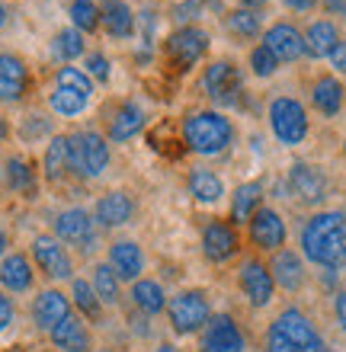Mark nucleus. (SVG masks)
Returning a JSON list of instances; mask_svg holds the SVG:
<instances>
[{"label": "nucleus", "mask_w": 346, "mask_h": 352, "mask_svg": "<svg viewBox=\"0 0 346 352\" xmlns=\"http://www.w3.org/2000/svg\"><path fill=\"white\" fill-rule=\"evenodd\" d=\"M301 256L321 269H340L346 263V214L337 208L314 212L301 228Z\"/></svg>", "instance_id": "nucleus-1"}, {"label": "nucleus", "mask_w": 346, "mask_h": 352, "mask_svg": "<svg viewBox=\"0 0 346 352\" xmlns=\"http://www.w3.org/2000/svg\"><path fill=\"white\" fill-rule=\"evenodd\" d=\"M180 135H183L186 151H193L199 157H218V154H225L231 148L234 122L218 109H196L183 119Z\"/></svg>", "instance_id": "nucleus-2"}, {"label": "nucleus", "mask_w": 346, "mask_h": 352, "mask_svg": "<svg viewBox=\"0 0 346 352\" xmlns=\"http://www.w3.org/2000/svg\"><path fill=\"white\" fill-rule=\"evenodd\" d=\"M67 148H71V173L80 179H96L109 167V141L106 135L94 129H80L74 135H67Z\"/></svg>", "instance_id": "nucleus-3"}, {"label": "nucleus", "mask_w": 346, "mask_h": 352, "mask_svg": "<svg viewBox=\"0 0 346 352\" xmlns=\"http://www.w3.org/2000/svg\"><path fill=\"white\" fill-rule=\"evenodd\" d=\"M167 320L177 336H196L212 320V301L202 288H186L167 301Z\"/></svg>", "instance_id": "nucleus-4"}, {"label": "nucleus", "mask_w": 346, "mask_h": 352, "mask_svg": "<svg viewBox=\"0 0 346 352\" xmlns=\"http://www.w3.org/2000/svg\"><path fill=\"white\" fill-rule=\"evenodd\" d=\"M266 116H270V129L276 135V141L285 144V148H295V144H301V141L308 138V131H311L308 109L295 96H276V100H270Z\"/></svg>", "instance_id": "nucleus-5"}, {"label": "nucleus", "mask_w": 346, "mask_h": 352, "mask_svg": "<svg viewBox=\"0 0 346 352\" xmlns=\"http://www.w3.org/2000/svg\"><path fill=\"white\" fill-rule=\"evenodd\" d=\"M208 45H212L208 32L193 23V26H177L170 32L167 42H164V55H167V61L177 65V71H189V67H196L206 58Z\"/></svg>", "instance_id": "nucleus-6"}, {"label": "nucleus", "mask_w": 346, "mask_h": 352, "mask_svg": "<svg viewBox=\"0 0 346 352\" xmlns=\"http://www.w3.org/2000/svg\"><path fill=\"white\" fill-rule=\"evenodd\" d=\"M32 263L52 282H67L74 278V260L55 234H36L32 237Z\"/></svg>", "instance_id": "nucleus-7"}, {"label": "nucleus", "mask_w": 346, "mask_h": 352, "mask_svg": "<svg viewBox=\"0 0 346 352\" xmlns=\"http://www.w3.org/2000/svg\"><path fill=\"white\" fill-rule=\"evenodd\" d=\"M272 327H276L292 346H299V352H334L327 343H324V336L318 333L314 320H311L305 311H299V307L279 311V317L272 320Z\"/></svg>", "instance_id": "nucleus-8"}, {"label": "nucleus", "mask_w": 346, "mask_h": 352, "mask_svg": "<svg viewBox=\"0 0 346 352\" xmlns=\"http://www.w3.org/2000/svg\"><path fill=\"white\" fill-rule=\"evenodd\" d=\"M247 237L260 253H279L289 241V228H285V218H282L272 205H260L253 218L247 221Z\"/></svg>", "instance_id": "nucleus-9"}, {"label": "nucleus", "mask_w": 346, "mask_h": 352, "mask_svg": "<svg viewBox=\"0 0 346 352\" xmlns=\"http://www.w3.org/2000/svg\"><path fill=\"white\" fill-rule=\"evenodd\" d=\"M237 288H241V295L247 298V305L257 307V311L270 305L272 295H276L272 272L260 256H247V260H241V266H237Z\"/></svg>", "instance_id": "nucleus-10"}, {"label": "nucleus", "mask_w": 346, "mask_h": 352, "mask_svg": "<svg viewBox=\"0 0 346 352\" xmlns=\"http://www.w3.org/2000/svg\"><path fill=\"white\" fill-rule=\"evenodd\" d=\"M55 237L61 243H71L80 253H90L96 243V221L94 214L74 205V208H65V212L55 214Z\"/></svg>", "instance_id": "nucleus-11"}, {"label": "nucleus", "mask_w": 346, "mask_h": 352, "mask_svg": "<svg viewBox=\"0 0 346 352\" xmlns=\"http://www.w3.org/2000/svg\"><path fill=\"white\" fill-rule=\"evenodd\" d=\"M289 192L299 205L314 208V205H321L327 199L330 179L321 167H314L308 160H299V164H292V170H289Z\"/></svg>", "instance_id": "nucleus-12"}, {"label": "nucleus", "mask_w": 346, "mask_h": 352, "mask_svg": "<svg viewBox=\"0 0 346 352\" xmlns=\"http://www.w3.org/2000/svg\"><path fill=\"white\" fill-rule=\"evenodd\" d=\"M241 250V237L228 218H208L202 228V256L212 266H225L228 260H234Z\"/></svg>", "instance_id": "nucleus-13"}, {"label": "nucleus", "mask_w": 346, "mask_h": 352, "mask_svg": "<svg viewBox=\"0 0 346 352\" xmlns=\"http://www.w3.org/2000/svg\"><path fill=\"white\" fill-rule=\"evenodd\" d=\"M241 87H244L241 67L234 65V61H228V58H218V61H212V65L202 71V90H206V96L221 102V106L237 102Z\"/></svg>", "instance_id": "nucleus-14"}, {"label": "nucleus", "mask_w": 346, "mask_h": 352, "mask_svg": "<svg viewBox=\"0 0 346 352\" xmlns=\"http://www.w3.org/2000/svg\"><path fill=\"white\" fill-rule=\"evenodd\" d=\"M247 349V336L237 327L231 314H212V320L202 330V346L199 352H244Z\"/></svg>", "instance_id": "nucleus-15"}, {"label": "nucleus", "mask_w": 346, "mask_h": 352, "mask_svg": "<svg viewBox=\"0 0 346 352\" xmlns=\"http://www.w3.org/2000/svg\"><path fill=\"white\" fill-rule=\"evenodd\" d=\"M32 87L29 65L13 52H0V102H19Z\"/></svg>", "instance_id": "nucleus-16"}, {"label": "nucleus", "mask_w": 346, "mask_h": 352, "mask_svg": "<svg viewBox=\"0 0 346 352\" xmlns=\"http://www.w3.org/2000/svg\"><path fill=\"white\" fill-rule=\"evenodd\" d=\"M263 45L270 48L279 65H292V61L305 58V36L292 23H272L263 32Z\"/></svg>", "instance_id": "nucleus-17"}, {"label": "nucleus", "mask_w": 346, "mask_h": 352, "mask_svg": "<svg viewBox=\"0 0 346 352\" xmlns=\"http://www.w3.org/2000/svg\"><path fill=\"white\" fill-rule=\"evenodd\" d=\"M65 317H71V298L58 288H45L39 292L36 301H32V324L42 330V333H52Z\"/></svg>", "instance_id": "nucleus-18"}, {"label": "nucleus", "mask_w": 346, "mask_h": 352, "mask_svg": "<svg viewBox=\"0 0 346 352\" xmlns=\"http://www.w3.org/2000/svg\"><path fill=\"white\" fill-rule=\"evenodd\" d=\"M135 218V199H131L125 189H113V192H106L96 199L94 205V221L100 228H122V224H129Z\"/></svg>", "instance_id": "nucleus-19"}, {"label": "nucleus", "mask_w": 346, "mask_h": 352, "mask_svg": "<svg viewBox=\"0 0 346 352\" xmlns=\"http://www.w3.org/2000/svg\"><path fill=\"white\" fill-rule=\"evenodd\" d=\"M144 109H141L135 100H125L119 102V109L109 116V129H106V141H113V144H122V141H131L135 135H141L144 129Z\"/></svg>", "instance_id": "nucleus-20"}, {"label": "nucleus", "mask_w": 346, "mask_h": 352, "mask_svg": "<svg viewBox=\"0 0 346 352\" xmlns=\"http://www.w3.org/2000/svg\"><path fill=\"white\" fill-rule=\"evenodd\" d=\"M109 266L119 282H138L144 272V250L135 241H113L109 243Z\"/></svg>", "instance_id": "nucleus-21"}, {"label": "nucleus", "mask_w": 346, "mask_h": 352, "mask_svg": "<svg viewBox=\"0 0 346 352\" xmlns=\"http://www.w3.org/2000/svg\"><path fill=\"white\" fill-rule=\"evenodd\" d=\"M272 282L282 288V292H301L305 288V260H301L295 250H289V247H282L279 253H272Z\"/></svg>", "instance_id": "nucleus-22"}, {"label": "nucleus", "mask_w": 346, "mask_h": 352, "mask_svg": "<svg viewBox=\"0 0 346 352\" xmlns=\"http://www.w3.org/2000/svg\"><path fill=\"white\" fill-rule=\"evenodd\" d=\"M48 340H52V346H55L58 352H90V346H94V336H90V327L84 324V317H65L61 324L48 333Z\"/></svg>", "instance_id": "nucleus-23"}, {"label": "nucleus", "mask_w": 346, "mask_h": 352, "mask_svg": "<svg viewBox=\"0 0 346 352\" xmlns=\"http://www.w3.org/2000/svg\"><path fill=\"white\" fill-rule=\"evenodd\" d=\"M36 282V272H32V260L26 253H7L0 260V285L7 288L10 295H23L29 292Z\"/></svg>", "instance_id": "nucleus-24"}, {"label": "nucleus", "mask_w": 346, "mask_h": 352, "mask_svg": "<svg viewBox=\"0 0 346 352\" xmlns=\"http://www.w3.org/2000/svg\"><path fill=\"white\" fill-rule=\"evenodd\" d=\"M135 10L125 3V0H103L100 3V26L106 29L109 38H131L135 36Z\"/></svg>", "instance_id": "nucleus-25"}, {"label": "nucleus", "mask_w": 346, "mask_h": 352, "mask_svg": "<svg viewBox=\"0 0 346 352\" xmlns=\"http://www.w3.org/2000/svg\"><path fill=\"white\" fill-rule=\"evenodd\" d=\"M343 102H346V87L340 84L337 77L334 74L314 77V84H311V106H314L321 116H327V119L340 116Z\"/></svg>", "instance_id": "nucleus-26"}, {"label": "nucleus", "mask_w": 346, "mask_h": 352, "mask_svg": "<svg viewBox=\"0 0 346 352\" xmlns=\"http://www.w3.org/2000/svg\"><path fill=\"white\" fill-rule=\"evenodd\" d=\"M301 36H305V55L308 58H330V52L340 42V29L334 19H314Z\"/></svg>", "instance_id": "nucleus-27"}, {"label": "nucleus", "mask_w": 346, "mask_h": 352, "mask_svg": "<svg viewBox=\"0 0 346 352\" xmlns=\"http://www.w3.org/2000/svg\"><path fill=\"white\" fill-rule=\"evenodd\" d=\"M186 186H189V195L202 205H215L225 195V183H221V176L212 167H193L186 173Z\"/></svg>", "instance_id": "nucleus-28"}, {"label": "nucleus", "mask_w": 346, "mask_h": 352, "mask_svg": "<svg viewBox=\"0 0 346 352\" xmlns=\"http://www.w3.org/2000/svg\"><path fill=\"white\" fill-rule=\"evenodd\" d=\"M260 205H263V183L260 179L241 183L231 195V214H228V221H231L234 228H237V224H247Z\"/></svg>", "instance_id": "nucleus-29"}, {"label": "nucleus", "mask_w": 346, "mask_h": 352, "mask_svg": "<svg viewBox=\"0 0 346 352\" xmlns=\"http://www.w3.org/2000/svg\"><path fill=\"white\" fill-rule=\"evenodd\" d=\"M129 298H131V305H135V311L144 317H154V314H160V311H167V292H164V285L154 282V278L131 282Z\"/></svg>", "instance_id": "nucleus-30"}, {"label": "nucleus", "mask_w": 346, "mask_h": 352, "mask_svg": "<svg viewBox=\"0 0 346 352\" xmlns=\"http://www.w3.org/2000/svg\"><path fill=\"white\" fill-rule=\"evenodd\" d=\"M71 173V148H67V135H55L48 141L45 154H42V176L48 183H61Z\"/></svg>", "instance_id": "nucleus-31"}, {"label": "nucleus", "mask_w": 346, "mask_h": 352, "mask_svg": "<svg viewBox=\"0 0 346 352\" xmlns=\"http://www.w3.org/2000/svg\"><path fill=\"white\" fill-rule=\"evenodd\" d=\"M3 176H7V189L17 195H26V199H36V170L26 157H7V167H3Z\"/></svg>", "instance_id": "nucleus-32"}, {"label": "nucleus", "mask_w": 346, "mask_h": 352, "mask_svg": "<svg viewBox=\"0 0 346 352\" xmlns=\"http://www.w3.org/2000/svg\"><path fill=\"white\" fill-rule=\"evenodd\" d=\"M71 307H77L84 320H94V324L103 317V301L96 298L94 285L87 278H71Z\"/></svg>", "instance_id": "nucleus-33"}, {"label": "nucleus", "mask_w": 346, "mask_h": 352, "mask_svg": "<svg viewBox=\"0 0 346 352\" xmlns=\"http://www.w3.org/2000/svg\"><path fill=\"white\" fill-rule=\"evenodd\" d=\"M52 55H55L58 61H65V65H71V61H77V58H80V55H87L84 32H77L74 26L58 29V32H55V38H52Z\"/></svg>", "instance_id": "nucleus-34"}, {"label": "nucleus", "mask_w": 346, "mask_h": 352, "mask_svg": "<svg viewBox=\"0 0 346 352\" xmlns=\"http://www.w3.org/2000/svg\"><path fill=\"white\" fill-rule=\"evenodd\" d=\"M48 106H52V112L61 116V119H77V116L90 106V100L80 96V93H74V90H65V87H52V93H48Z\"/></svg>", "instance_id": "nucleus-35"}, {"label": "nucleus", "mask_w": 346, "mask_h": 352, "mask_svg": "<svg viewBox=\"0 0 346 352\" xmlns=\"http://www.w3.org/2000/svg\"><path fill=\"white\" fill-rule=\"evenodd\" d=\"M90 285H94L96 298L106 305H119V292H122V282L119 276L113 272V266L109 263H96L94 266V278H90Z\"/></svg>", "instance_id": "nucleus-36"}, {"label": "nucleus", "mask_w": 346, "mask_h": 352, "mask_svg": "<svg viewBox=\"0 0 346 352\" xmlns=\"http://www.w3.org/2000/svg\"><path fill=\"white\" fill-rule=\"evenodd\" d=\"M67 16H71V26L77 32H96L100 29V3L96 0H71L67 7Z\"/></svg>", "instance_id": "nucleus-37"}, {"label": "nucleus", "mask_w": 346, "mask_h": 352, "mask_svg": "<svg viewBox=\"0 0 346 352\" xmlns=\"http://www.w3.org/2000/svg\"><path fill=\"white\" fill-rule=\"evenodd\" d=\"M228 29H231L237 38H253L263 32V16L257 10H247V7L231 10V13H228Z\"/></svg>", "instance_id": "nucleus-38"}, {"label": "nucleus", "mask_w": 346, "mask_h": 352, "mask_svg": "<svg viewBox=\"0 0 346 352\" xmlns=\"http://www.w3.org/2000/svg\"><path fill=\"white\" fill-rule=\"evenodd\" d=\"M55 87H65V90H74V93H80V96H94V80L84 74V67H71V65H65V67H58L55 71Z\"/></svg>", "instance_id": "nucleus-39"}, {"label": "nucleus", "mask_w": 346, "mask_h": 352, "mask_svg": "<svg viewBox=\"0 0 346 352\" xmlns=\"http://www.w3.org/2000/svg\"><path fill=\"white\" fill-rule=\"evenodd\" d=\"M250 71H253V77H272L279 71V61L272 58V52L263 42L257 48H250Z\"/></svg>", "instance_id": "nucleus-40"}, {"label": "nucleus", "mask_w": 346, "mask_h": 352, "mask_svg": "<svg viewBox=\"0 0 346 352\" xmlns=\"http://www.w3.org/2000/svg\"><path fill=\"white\" fill-rule=\"evenodd\" d=\"M84 74L96 84H109V77H113V65H109V58L103 52H90L84 58Z\"/></svg>", "instance_id": "nucleus-41"}, {"label": "nucleus", "mask_w": 346, "mask_h": 352, "mask_svg": "<svg viewBox=\"0 0 346 352\" xmlns=\"http://www.w3.org/2000/svg\"><path fill=\"white\" fill-rule=\"evenodd\" d=\"M202 13V0H183L173 7V19H177L180 26H193V19Z\"/></svg>", "instance_id": "nucleus-42"}, {"label": "nucleus", "mask_w": 346, "mask_h": 352, "mask_svg": "<svg viewBox=\"0 0 346 352\" xmlns=\"http://www.w3.org/2000/svg\"><path fill=\"white\" fill-rule=\"evenodd\" d=\"M263 352H299V346H292L285 336L276 330V327L270 324V330H266V340H263Z\"/></svg>", "instance_id": "nucleus-43"}, {"label": "nucleus", "mask_w": 346, "mask_h": 352, "mask_svg": "<svg viewBox=\"0 0 346 352\" xmlns=\"http://www.w3.org/2000/svg\"><path fill=\"white\" fill-rule=\"evenodd\" d=\"M13 317H17V307H13V298L7 292H0V333H7L10 324H13Z\"/></svg>", "instance_id": "nucleus-44"}, {"label": "nucleus", "mask_w": 346, "mask_h": 352, "mask_svg": "<svg viewBox=\"0 0 346 352\" xmlns=\"http://www.w3.org/2000/svg\"><path fill=\"white\" fill-rule=\"evenodd\" d=\"M330 67H334V71H340V74H346V38H340L337 42V48H334V52H330Z\"/></svg>", "instance_id": "nucleus-45"}, {"label": "nucleus", "mask_w": 346, "mask_h": 352, "mask_svg": "<svg viewBox=\"0 0 346 352\" xmlns=\"http://www.w3.org/2000/svg\"><path fill=\"white\" fill-rule=\"evenodd\" d=\"M334 317H337L340 330L346 333V292H337V295H334Z\"/></svg>", "instance_id": "nucleus-46"}, {"label": "nucleus", "mask_w": 346, "mask_h": 352, "mask_svg": "<svg viewBox=\"0 0 346 352\" xmlns=\"http://www.w3.org/2000/svg\"><path fill=\"white\" fill-rule=\"evenodd\" d=\"M321 7H324V13H330V16H340L346 19V0H318Z\"/></svg>", "instance_id": "nucleus-47"}, {"label": "nucleus", "mask_w": 346, "mask_h": 352, "mask_svg": "<svg viewBox=\"0 0 346 352\" xmlns=\"http://www.w3.org/2000/svg\"><path fill=\"white\" fill-rule=\"evenodd\" d=\"M289 10H295V13H311V10L318 7V0H282Z\"/></svg>", "instance_id": "nucleus-48"}, {"label": "nucleus", "mask_w": 346, "mask_h": 352, "mask_svg": "<svg viewBox=\"0 0 346 352\" xmlns=\"http://www.w3.org/2000/svg\"><path fill=\"white\" fill-rule=\"evenodd\" d=\"M7 247H10V234L3 231V228H0V260L7 256Z\"/></svg>", "instance_id": "nucleus-49"}, {"label": "nucleus", "mask_w": 346, "mask_h": 352, "mask_svg": "<svg viewBox=\"0 0 346 352\" xmlns=\"http://www.w3.org/2000/svg\"><path fill=\"white\" fill-rule=\"evenodd\" d=\"M241 3H244L247 10H257V7H266L270 0H241Z\"/></svg>", "instance_id": "nucleus-50"}, {"label": "nucleus", "mask_w": 346, "mask_h": 352, "mask_svg": "<svg viewBox=\"0 0 346 352\" xmlns=\"http://www.w3.org/2000/svg\"><path fill=\"white\" fill-rule=\"evenodd\" d=\"M7 135H10V125H7V119H3V116H0V141L7 138Z\"/></svg>", "instance_id": "nucleus-51"}, {"label": "nucleus", "mask_w": 346, "mask_h": 352, "mask_svg": "<svg viewBox=\"0 0 346 352\" xmlns=\"http://www.w3.org/2000/svg\"><path fill=\"white\" fill-rule=\"evenodd\" d=\"M154 352H180V349H177V346H173V343H160Z\"/></svg>", "instance_id": "nucleus-52"}, {"label": "nucleus", "mask_w": 346, "mask_h": 352, "mask_svg": "<svg viewBox=\"0 0 346 352\" xmlns=\"http://www.w3.org/2000/svg\"><path fill=\"white\" fill-rule=\"evenodd\" d=\"M3 23H7V7L0 3V29H3Z\"/></svg>", "instance_id": "nucleus-53"}, {"label": "nucleus", "mask_w": 346, "mask_h": 352, "mask_svg": "<svg viewBox=\"0 0 346 352\" xmlns=\"http://www.w3.org/2000/svg\"><path fill=\"white\" fill-rule=\"evenodd\" d=\"M343 160H346V138H343Z\"/></svg>", "instance_id": "nucleus-54"}, {"label": "nucleus", "mask_w": 346, "mask_h": 352, "mask_svg": "<svg viewBox=\"0 0 346 352\" xmlns=\"http://www.w3.org/2000/svg\"><path fill=\"white\" fill-rule=\"evenodd\" d=\"M0 176H3V167H0Z\"/></svg>", "instance_id": "nucleus-55"}, {"label": "nucleus", "mask_w": 346, "mask_h": 352, "mask_svg": "<svg viewBox=\"0 0 346 352\" xmlns=\"http://www.w3.org/2000/svg\"><path fill=\"white\" fill-rule=\"evenodd\" d=\"M7 352H13V349H7Z\"/></svg>", "instance_id": "nucleus-56"}]
</instances>
